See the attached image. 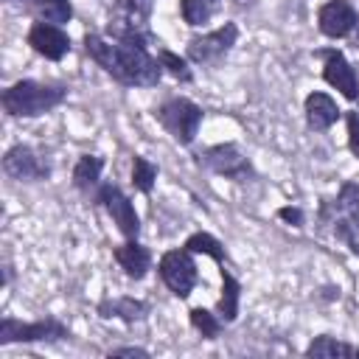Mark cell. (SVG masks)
<instances>
[{"label":"cell","mask_w":359,"mask_h":359,"mask_svg":"<svg viewBox=\"0 0 359 359\" xmlns=\"http://www.w3.org/2000/svg\"><path fill=\"white\" fill-rule=\"evenodd\" d=\"M356 353V345L342 342L331 334H320L306 345V356H351Z\"/></svg>","instance_id":"obj_22"},{"label":"cell","mask_w":359,"mask_h":359,"mask_svg":"<svg viewBox=\"0 0 359 359\" xmlns=\"http://www.w3.org/2000/svg\"><path fill=\"white\" fill-rule=\"evenodd\" d=\"M202 107L194 104L185 95H168L165 101H160V107L154 109V118L160 121V126L180 143V146H191L199 135L202 126Z\"/></svg>","instance_id":"obj_4"},{"label":"cell","mask_w":359,"mask_h":359,"mask_svg":"<svg viewBox=\"0 0 359 359\" xmlns=\"http://www.w3.org/2000/svg\"><path fill=\"white\" fill-rule=\"evenodd\" d=\"M3 171L6 177L17 180V182H45L50 180V163L45 154H39L34 146L17 143L3 154Z\"/></svg>","instance_id":"obj_9"},{"label":"cell","mask_w":359,"mask_h":359,"mask_svg":"<svg viewBox=\"0 0 359 359\" xmlns=\"http://www.w3.org/2000/svg\"><path fill=\"white\" fill-rule=\"evenodd\" d=\"M275 216H278L280 222L292 224V227H303V224H306V213H303V208H297V205H283V208H278Z\"/></svg>","instance_id":"obj_28"},{"label":"cell","mask_w":359,"mask_h":359,"mask_svg":"<svg viewBox=\"0 0 359 359\" xmlns=\"http://www.w3.org/2000/svg\"><path fill=\"white\" fill-rule=\"evenodd\" d=\"M95 202L104 205V210L112 216L123 238H137L140 236V216L132 205V199L115 185V182H101L95 191Z\"/></svg>","instance_id":"obj_10"},{"label":"cell","mask_w":359,"mask_h":359,"mask_svg":"<svg viewBox=\"0 0 359 359\" xmlns=\"http://www.w3.org/2000/svg\"><path fill=\"white\" fill-rule=\"evenodd\" d=\"M65 98H67L65 84H45V81L22 79V81H14L11 87H6L0 101L11 118H36V115L56 109Z\"/></svg>","instance_id":"obj_3"},{"label":"cell","mask_w":359,"mask_h":359,"mask_svg":"<svg viewBox=\"0 0 359 359\" xmlns=\"http://www.w3.org/2000/svg\"><path fill=\"white\" fill-rule=\"evenodd\" d=\"M112 258L118 261V266L126 272V278L140 280L146 278V272L151 269V252L149 247H143L137 238H126L123 244H118L112 250Z\"/></svg>","instance_id":"obj_15"},{"label":"cell","mask_w":359,"mask_h":359,"mask_svg":"<svg viewBox=\"0 0 359 359\" xmlns=\"http://www.w3.org/2000/svg\"><path fill=\"white\" fill-rule=\"evenodd\" d=\"M222 0H180V14L191 28H199L213 20Z\"/></svg>","instance_id":"obj_20"},{"label":"cell","mask_w":359,"mask_h":359,"mask_svg":"<svg viewBox=\"0 0 359 359\" xmlns=\"http://www.w3.org/2000/svg\"><path fill=\"white\" fill-rule=\"evenodd\" d=\"M191 325L202 334V339H216V337L222 334V325H224V323H222L219 314H213V311L196 306V309H191Z\"/></svg>","instance_id":"obj_25"},{"label":"cell","mask_w":359,"mask_h":359,"mask_svg":"<svg viewBox=\"0 0 359 359\" xmlns=\"http://www.w3.org/2000/svg\"><path fill=\"white\" fill-rule=\"evenodd\" d=\"M356 20H359V11L351 6V0H328L317 11V28L331 39L351 36L356 28Z\"/></svg>","instance_id":"obj_13"},{"label":"cell","mask_w":359,"mask_h":359,"mask_svg":"<svg viewBox=\"0 0 359 359\" xmlns=\"http://www.w3.org/2000/svg\"><path fill=\"white\" fill-rule=\"evenodd\" d=\"M14 6H22L25 11H31L36 20L53 22V25H65L73 17V6L70 0H8Z\"/></svg>","instance_id":"obj_17"},{"label":"cell","mask_w":359,"mask_h":359,"mask_svg":"<svg viewBox=\"0 0 359 359\" xmlns=\"http://www.w3.org/2000/svg\"><path fill=\"white\" fill-rule=\"evenodd\" d=\"M303 115H306L309 129L325 132V129H331L339 121L342 109L337 107V101L328 93H309L306 101H303Z\"/></svg>","instance_id":"obj_14"},{"label":"cell","mask_w":359,"mask_h":359,"mask_svg":"<svg viewBox=\"0 0 359 359\" xmlns=\"http://www.w3.org/2000/svg\"><path fill=\"white\" fill-rule=\"evenodd\" d=\"M84 50L107 76L123 87H157L163 79L160 59L143 45L112 42L101 34H87Z\"/></svg>","instance_id":"obj_1"},{"label":"cell","mask_w":359,"mask_h":359,"mask_svg":"<svg viewBox=\"0 0 359 359\" xmlns=\"http://www.w3.org/2000/svg\"><path fill=\"white\" fill-rule=\"evenodd\" d=\"M98 314L104 320L115 317V320H123V323H137V320H143L149 314V303H143L137 297H129V294H123V297H107V300L98 303Z\"/></svg>","instance_id":"obj_16"},{"label":"cell","mask_w":359,"mask_h":359,"mask_svg":"<svg viewBox=\"0 0 359 359\" xmlns=\"http://www.w3.org/2000/svg\"><path fill=\"white\" fill-rule=\"evenodd\" d=\"M353 48L359 50V20H356V28H353Z\"/></svg>","instance_id":"obj_30"},{"label":"cell","mask_w":359,"mask_h":359,"mask_svg":"<svg viewBox=\"0 0 359 359\" xmlns=\"http://www.w3.org/2000/svg\"><path fill=\"white\" fill-rule=\"evenodd\" d=\"M101 171H104V157H98V154H81L76 160V165H73V185L81 194H87V196L93 194L95 196V191L101 185Z\"/></svg>","instance_id":"obj_18"},{"label":"cell","mask_w":359,"mask_h":359,"mask_svg":"<svg viewBox=\"0 0 359 359\" xmlns=\"http://www.w3.org/2000/svg\"><path fill=\"white\" fill-rule=\"evenodd\" d=\"M345 123H348V149L359 160V109H348Z\"/></svg>","instance_id":"obj_27"},{"label":"cell","mask_w":359,"mask_h":359,"mask_svg":"<svg viewBox=\"0 0 359 359\" xmlns=\"http://www.w3.org/2000/svg\"><path fill=\"white\" fill-rule=\"evenodd\" d=\"M154 180H157V165H154L149 157L135 154V157H132V185H135L140 194H151Z\"/></svg>","instance_id":"obj_24"},{"label":"cell","mask_w":359,"mask_h":359,"mask_svg":"<svg viewBox=\"0 0 359 359\" xmlns=\"http://www.w3.org/2000/svg\"><path fill=\"white\" fill-rule=\"evenodd\" d=\"M157 59H160V65H163V70L165 73H171L177 81H191L194 79V73H191V67H188V62L182 59V56H177L174 50H168V48H160L157 45Z\"/></svg>","instance_id":"obj_26"},{"label":"cell","mask_w":359,"mask_h":359,"mask_svg":"<svg viewBox=\"0 0 359 359\" xmlns=\"http://www.w3.org/2000/svg\"><path fill=\"white\" fill-rule=\"evenodd\" d=\"M109 359H118V356H135V359H149V351L146 348H137V345H123V348H112L107 351Z\"/></svg>","instance_id":"obj_29"},{"label":"cell","mask_w":359,"mask_h":359,"mask_svg":"<svg viewBox=\"0 0 359 359\" xmlns=\"http://www.w3.org/2000/svg\"><path fill=\"white\" fill-rule=\"evenodd\" d=\"M185 250H191L194 255L196 252H202V255H210L219 266L227 261V252H224V244L216 238V236H210V233H194V236H188L185 238V244H182Z\"/></svg>","instance_id":"obj_23"},{"label":"cell","mask_w":359,"mask_h":359,"mask_svg":"<svg viewBox=\"0 0 359 359\" xmlns=\"http://www.w3.org/2000/svg\"><path fill=\"white\" fill-rule=\"evenodd\" d=\"M219 275H222V297L216 303V314L222 317V323H236V317H238V300H241V283L233 278L230 269H224V264H222Z\"/></svg>","instance_id":"obj_19"},{"label":"cell","mask_w":359,"mask_h":359,"mask_svg":"<svg viewBox=\"0 0 359 359\" xmlns=\"http://www.w3.org/2000/svg\"><path fill=\"white\" fill-rule=\"evenodd\" d=\"M356 104H359V95H356Z\"/></svg>","instance_id":"obj_31"},{"label":"cell","mask_w":359,"mask_h":359,"mask_svg":"<svg viewBox=\"0 0 359 359\" xmlns=\"http://www.w3.org/2000/svg\"><path fill=\"white\" fill-rule=\"evenodd\" d=\"M317 56L323 59V79L334 90H339L348 101H356V95H359V76H356L353 65L345 59V53L337 50V48H328V50H317Z\"/></svg>","instance_id":"obj_11"},{"label":"cell","mask_w":359,"mask_h":359,"mask_svg":"<svg viewBox=\"0 0 359 359\" xmlns=\"http://www.w3.org/2000/svg\"><path fill=\"white\" fill-rule=\"evenodd\" d=\"M25 39H28V45L39 56H45L50 62H59V59H65L70 53V36H67V31L62 25H53V22H45V20L31 22Z\"/></svg>","instance_id":"obj_12"},{"label":"cell","mask_w":359,"mask_h":359,"mask_svg":"<svg viewBox=\"0 0 359 359\" xmlns=\"http://www.w3.org/2000/svg\"><path fill=\"white\" fill-rule=\"evenodd\" d=\"M157 272H160L163 283L168 286V292L174 297H180V300H185L194 292L196 280H199V272H196V264H194V252L185 250V247L163 252V258L157 264Z\"/></svg>","instance_id":"obj_8"},{"label":"cell","mask_w":359,"mask_h":359,"mask_svg":"<svg viewBox=\"0 0 359 359\" xmlns=\"http://www.w3.org/2000/svg\"><path fill=\"white\" fill-rule=\"evenodd\" d=\"M70 328L56 320V317H39L34 323H22L14 317L0 320V345H14V342H59L67 339Z\"/></svg>","instance_id":"obj_5"},{"label":"cell","mask_w":359,"mask_h":359,"mask_svg":"<svg viewBox=\"0 0 359 359\" xmlns=\"http://www.w3.org/2000/svg\"><path fill=\"white\" fill-rule=\"evenodd\" d=\"M199 163L208 171H213L224 180H233V182H247V180L255 177V168H252L250 157L236 143H216V146L205 149L199 154Z\"/></svg>","instance_id":"obj_7"},{"label":"cell","mask_w":359,"mask_h":359,"mask_svg":"<svg viewBox=\"0 0 359 359\" xmlns=\"http://www.w3.org/2000/svg\"><path fill=\"white\" fill-rule=\"evenodd\" d=\"M151 11L154 0H112L109 17L104 25V36L112 42H129V45H160L151 34Z\"/></svg>","instance_id":"obj_2"},{"label":"cell","mask_w":359,"mask_h":359,"mask_svg":"<svg viewBox=\"0 0 359 359\" xmlns=\"http://www.w3.org/2000/svg\"><path fill=\"white\" fill-rule=\"evenodd\" d=\"M331 224L337 241H342L353 255H359V213H337Z\"/></svg>","instance_id":"obj_21"},{"label":"cell","mask_w":359,"mask_h":359,"mask_svg":"<svg viewBox=\"0 0 359 359\" xmlns=\"http://www.w3.org/2000/svg\"><path fill=\"white\" fill-rule=\"evenodd\" d=\"M238 42V25L236 22H224L222 28L216 31H208L202 36H191L188 39V59L194 65H202V67H219L227 53L233 50V45Z\"/></svg>","instance_id":"obj_6"}]
</instances>
